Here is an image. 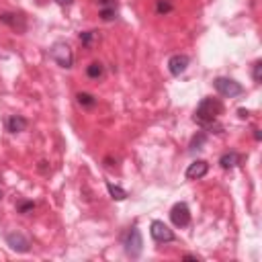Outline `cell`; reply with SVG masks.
<instances>
[{"label": "cell", "instance_id": "cell-1", "mask_svg": "<svg viewBox=\"0 0 262 262\" xmlns=\"http://www.w3.org/2000/svg\"><path fill=\"white\" fill-rule=\"evenodd\" d=\"M221 111H223V104H221L217 98H213V96H207V98H203V100L199 102L193 121L199 123V125L205 127V129H221V127L217 125V119H219Z\"/></svg>", "mask_w": 262, "mask_h": 262}, {"label": "cell", "instance_id": "cell-2", "mask_svg": "<svg viewBox=\"0 0 262 262\" xmlns=\"http://www.w3.org/2000/svg\"><path fill=\"white\" fill-rule=\"evenodd\" d=\"M49 58L64 70H70L74 66V54H72V49L66 41H56L54 45H51L49 47Z\"/></svg>", "mask_w": 262, "mask_h": 262}, {"label": "cell", "instance_id": "cell-3", "mask_svg": "<svg viewBox=\"0 0 262 262\" xmlns=\"http://www.w3.org/2000/svg\"><path fill=\"white\" fill-rule=\"evenodd\" d=\"M123 246H125V254L129 258H139L141 252H143V240H141V232L137 230V226L129 228L125 238H123Z\"/></svg>", "mask_w": 262, "mask_h": 262}, {"label": "cell", "instance_id": "cell-4", "mask_svg": "<svg viewBox=\"0 0 262 262\" xmlns=\"http://www.w3.org/2000/svg\"><path fill=\"white\" fill-rule=\"evenodd\" d=\"M213 86H215V90H217L221 96H226V98H236V96H240V94L244 92V86H242L240 82H236L234 78H226V76L215 78V80H213Z\"/></svg>", "mask_w": 262, "mask_h": 262}, {"label": "cell", "instance_id": "cell-5", "mask_svg": "<svg viewBox=\"0 0 262 262\" xmlns=\"http://www.w3.org/2000/svg\"><path fill=\"white\" fill-rule=\"evenodd\" d=\"M149 236H152V240H154L156 244H170V242L176 240L174 232H172L164 221H160V219H154V221L149 223Z\"/></svg>", "mask_w": 262, "mask_h": 262}, {"label": "cell", "instance_id": "cell-6", "mask_svg": "<svg viewBox=\"0 0 262 262\" xmlns=\"http://www.w3.org/2000/svg\"><path fill=\"white\" fill-rule=\"evenodd\" d=\"M170 221H172V226L174 228H189L191 226V209H189V205L186 203H176V205H172V209H170Z\"/></svg>", "mask_w": 262, "mask_h": 262}, {"label": "cell", "instance_id": "cell-7", "mask_svg": "<svg viewBox=\"0 0 262 262\" xmlns=\"http://www.w3.org/2000/svg\"><path fill=\"white\" fill-rule=\"evenodd\" d=\"M0 23L7 25L9 29H13L15 33L23 35L27 31V17L23 13H0Z\"/></svg>", "mask_w": 262, "mask_h": 262}, {"label": "cell", "instance_id": "cell-8", "mask_svg": "<svg viewBox=\"0 0 262 262\" xmlns=\"http://www.w3.org/2000/svg\"><path fill=\"white\" fill-rule=\"evenodd\" d=\"M7 244L11 246V250L21 252V254L29 252V248H31L29 238H27V236H23L21 232H11V234H7Z\"/></svg>", "mask_w": 262, "mask_h": 262}, {"label": "cell", "instance_id": "cell-9", "mask_svg": "<svg viewBox=\"0 0 262 262\" xmlns=\"http://www.w3.org/2000/svg\"><path fill=\"white\" fill-rule=\"evenodd\" d=\"M189 64H191V58H189V56H184V54H174V56L168 60V72L178 78L180 74L186 72Z\"/></svg>", "mask_w": 262, "mask_h": 262}, {"label": "cell", "instance_id": "cell-10", "mask_svg": "<svg viewBox=\"0 0 262 262\" xmlns=\"http://www.w3.org/2000/svg\"><path fill=\"white\" fill-rule=\"evenodd\" d=\"M207 172H209V162H205V160H195L193 164H189L184 176H186V180H201L203 176H207Z\"/></svg>", "mask_w": 262, "mask_h": 262}, {"label": "cell", "instance_id": "cell-11", "mask_svg": "<svg viewBox=\"0 0 262 262\" xmlns=\"http://www.w3.org/2000/svg\"><path fill=\"white\" fill-rule=\"evenodd\" d=\"M242 160H244V156L240 154V152H226L221 158H219V166L223 168V170H232V168H238L240 164H242Z\"/></svg>", "mask_w": 262, "mask_h": 262}, {"label": "cell", "instance_id": "cell-12", "mask_svg": "<svg viewBox=\"0 0 262 262\" xmlns=\"http://www.w3.org/2000/svg\"><path fill=\"white\" fill-rule=\"evenodd\" d=\"M27 125H29V121H27L25 117H21V115H11V117L7 119V129H9L11 133H21V131L27 129Z\"/></svg>", "mask_w": 262, "mask_h": 262}, {"label": "cell", "instance_id": "cell-13", "mask_svg": "<svg viewBox=\"0 0 262 262\" xmlns=\"http://www.w3.org/2000/svg\"><path fill=\"white\" fill-rule=\"evenodd\" d=\"M76 100H78V104L82 109H94L96 107V96L94 94H90V92H78L76 94Z\"/></svg>", "mask_w": 262, "mask_h": 262}, {"label": "cell", "instance_id": "cell-14", "mask_svg": "<svg viewBox=\"0 0 262 262\" xmlns=\"http://www.w3.org/2000/svg\"><path fill=\"white\" fill-rule=\"evenodd\" d=\"M98 39H100V37H98V31H82V33H80V43H82V47H86V49H92Z\"/></svg>", "mask_w": 262, "mask_h": 262}, {"label": "cell", "instance_id": "cell-15", "mask_svg": "<svg viewBox=\"0 0 262 262\" xmlns=\"http://www.w3.org/2000/svg\"><path fill=\"white\" fill-rule=\"evenodd\" d=\"M86 76H88L90 80H100V78L104 76V66H102L100 62H90V64L86 66Z\"/></svg>", "mask_w": 262, "mask_h": 262}, {"label": "cell", "instance_id": "cell-16", "mask_svg": "<svg viewBox=\"0 0 262 262\" xmlns=\"http://www.w3.org/2000/svg\"><path fill=\"white\" fill-rule=\"evenodd\" d=\"M98 17L104 21V23H111L117 19V5H109V7H100L98 9Z\"/></svg>", "mask_w": 262, "mask_h": 262}, {"label": "cell", "instance_id": "cell-17", "mask_svg": "<svg viewBox=\"0 0 262 262\" xmlns=\"http://www.w3.org/2000/svg\"><path fill=\"white\" fill-rule=\"evenodd\" d=\"M107 191H109V195H111L113 201H125L127 199V191L121 189V186H117V184H113V182H107Z\"/></svg>", "mask_w": 262, "mask_h": 262}, {"label": "cell", "instance_id": "cell-18", "mask_svg": "<svg viewBox=\"0 0 262 262\" xmlns=\"http://www.w3.org/2000/svg\"><path fill=\"white\" fill-rule=\"evenodd\" d=\"M174 11V5L170 0H156V13L158 15H170Z\"/></svg>", "mask_w": 262, "mask_h": 262}, {"label": "cell", "instance_id": "cell-19", "mask_svg": "<svg viewBox=\"0 0 262 262\" xmlns=\"http://www.w3.org/2000/svg\"><path fill=\"white\" fill-rule=\"evenodd\" d=\"M33 209H35V203H33V201H19V203H17V211H19L21 215L33 213Z\"/></svg>", "mask_w": 262, "mask_h": 262}, {"label": "cell", "instance_id": "cell-20", "mask_svg": "<svg viewBox=\"0 0 262 262\" xmlns=\"http://www.w3.org/2000/svg\"><path fill=\"white\" fill-rule=\"evenodd\" d=\"M252 78H254L256 84L262 82V62H260V60H256L254 66H252Z\"/></svg>", "mask_w": 262, "mask_h": 262}, {"label": "cell", "instance_id": "cell-21", "mask_svg": "<svg viewBox=\"0 0 262 262\" xmlns=\"http://www.w3.org/2000/svg\"><path fill=\"white\" fill-rule=\"evenodd\" d=\"M207 141V133H199V135H195L193 137V141H191V149H201V145Z\"/></svg>", "mask_w": 262, "mask_h": 262}, {"label": "cell", "instance_id": "cell-22", "mask_svg": "<svg viewBox=\"0 0 262 262\" xmlns=\"http://www.w3.org/2000/svg\"><path fill=\"white\" fill-rule=\"evenodd\" d=\"M56 3H58L60 7H70V5L74 3V0H56Z\"/></svg>", "mask_w": 262, "mask_h": 262}, {"label": "cell", "instance_id": "cell-23", "mask_svg": "<svg viewBox=\"0 0 262 262\" xmlns=\"http://www.w3.org/2000/svg\"><path fill=\"white\" fill-rule=\"evenodd\" d=\"M238 115H240V119H246V117H248V111H246V109H240Z\"/></svg>", "mask_w": 262, "mask_h": 262}, {"label": "cell", "instance_id": "cell-24", "mask_svg": "<svg viewBox=\"0 0 262 262\" xmlns=\"http://www.w3.org/2000/svg\"><path fill=\"white\" fill-rule=\"evenodd\" d=\"M260 137H262V135H260V129H254V139L260 141Z\"/></svg>", "mask_w": 262, "mask_h": 262}, {"label": "cell", "instance_id": "cell-25", "mask_svg": "<svg viewBox=\"0 0 262 262\" xmlns=\"http://www.w3.org/2000/svg\"><path fill=\"white\" fill-rule=\"evenodd\" d=\"M182 258H184V260H197V256H193V254H184Z\"/></svg>", "mask_w": 262, "mask_h": 262}, {"label": "cell", "instance_id": "cell-26", "mask_svg": "<svg viewBox=\"0 0 262 262\" xmlns=\"http://www.w3.org/2000/svg\"><path fill=\"white\" fill-rule=\"evenodd\" d=\"M3 197H5V195H3V189H0V201H3Z\"/></svg>", "mask_w": 262, "mask_h": 262}]
</instances>
